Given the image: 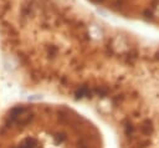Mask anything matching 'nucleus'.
<instances>
[{
  "label": "nucleus",
  "mask_w": 159,
  "mask_h": 148,
  "mask_svg": "<svg viewBox=\"0 0 159 148\" xmlns=\"http://www.w3.org/2000/svg\"><path fill=\"white\" fill-rule=\"evenodd\" d=\"M1 47L22 87L83 106L118 148H159V42L73 20L21 17Z\"/></svg>",
  "instance_id": "1"
},
{
  "label": "nucleus",
  "mask_w": 159,
  "mask_h": 148,
  "mask_svg": "<svg viewBox=\"0 0 159 148\" xmlns=\"http://www.w3.org/2000/svg\"><path fill=\"white\" fill-rule=\"evenodd\" d=\"M0 148H106L102 131L67 103L16 102L0 114Z\"/></svg>",
  "instance_id": "2"
},
{
  "label": "nucleus",
  "mask_w": 159,
  "mask_h": 148,
  "mask_svg": "<svg viewBox=\"0 0 159 148\" xmlns=\"http://www.w3.org/2000/svg\"><path fill=\"white\" fill-rule=\"evenodd\" d=\"M137 17L159 27V0H143Z\"/></svg>",
  "instance_id": "3"
}]
</instances>
